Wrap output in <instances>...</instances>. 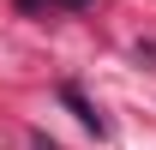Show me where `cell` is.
<instances>
[{
    "instance_id": "6da1fadb",
    "label": "cell",
    "mask_w": 156,
    "mask_h": 150,
    "mask_svg": "<svg viewBox=\"0 0 156 150\" xmlns=\"http://www.w3.org/2000/svg\"><path fill=\"white\" fill-rule=\"evenodd\" d=\"M60 102H66V108H72V114H78V120H84L90 132H96V138L108 132V120H102V114L90 108V102H84V90H78V84H60Z\"/></svg>"
}]
</instances>
